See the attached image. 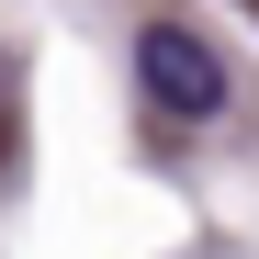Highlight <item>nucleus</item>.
<instances>
[{"instance_id":"f03ea898","label":"nucleus","mask_w":259,"mask_h":259,"mask_svg":"<svg viewBox=\"0 0 259 259\" xmlns=\"http://www.w3.org/2000/svg\"><path fill=\"white\" fill-rule=\"evenodd\" d=\"M0 91H12V57H0Z\"/></svg>"},{"instance_id":"f257e3e1","label":"nucleus","mask_w":259,"mask_h":259,"mask_svg":"<svg viewBox=\"0 0 259 259\" xmlns=\"http://www.w3.org/2000/svg\"><path fill=\"white\" fill-rule=\"evenodd\" d=\"M136 79H147V102H158L169 124H226V102H237L226 57H214L192 23H147V34H136Z\"/></svg>"}]
</instances>
